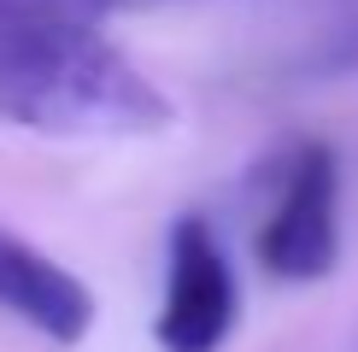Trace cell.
I'll use <instances>...</instances> for the list:
<instances>
[{"label": "cell", "mask_w": 358, "mask_h": 352, "mask_svg": "<svg viewBox=\"0 0 358 352\" xmlns=\"http://www.w3.org/2000/svg\"><path fill=\"white\" fill-rule=\"evenodd\" d=\"M311 77H358V0H323V18L306 41Z\"/></svg>", "instance_id": "5"}, {"label": "cell", "mask_w": 358, "mask_h": 352, "mask_svg": "<svg viewBox=\"0 0 358 352\" xmlns=\"http://www.w3.org/2000/svg\"><path fill=\"white\" fill-rule=\"evenodd\" d=\"M83 18H106V12H147V6H176V0H65Z\"/></svg>", "instance_id": "6"}, {"label": "cell", "mask_w": 358, "mask_h": 352, "mask_svg": "<svg viewBox=\"0 0 358 352\" xmlns=\"http://www.w3.org/2000/svg\"><path fill=\"white\" fill-rule=\"evenodd\" d=\"M0 311L18 317L24 329H36L53 346H77L94 329V293L59 258L29 247L24 235L0 229Z\"/></svg>", "instance_id": "4"}, {"label": "cell", "mask_w": 358, "mask_h": 352, "mask_svg": "<svg viewBox=\"0 0 358 352\" xmlns=\"http://www.w3.org/2000/svg\"><path fill=\"white\" fill-rule=\"evenodd\" d=\"M241 317L229 253L206 217H176L165 247V300H159V346L165 352H223Z\"/></svg>", "instance_id": "3"}, {"label": "cell", "mask_w": 358, "mask_h": 352, "mask_svg": "<svg viewBox=\"0 0 358 352\" xmlns=\"http://www.w3.org/2000/svg\"><path fill=\"white\" fill-rule=\"evenodd\" d=\"M0 117L41 135L136 141L171 129V100L65 0H0Z\"/></svg>", "instance_id": "1"}, {"label": "cell", "mask_w": 358, "mask_h": 352, "mask_svg": "<svg viewBox=\"0 0 358 352\" xmlns=\"http://www.w3.org/2000/svg\"><path fill=\"white\" fill-rule=\"evenodd\" d=\"M252 253L276 282H323L341 264V165L329 147L306 141L288 153Z\"/></svg>", "instance_id": "2"}]
</instances>
